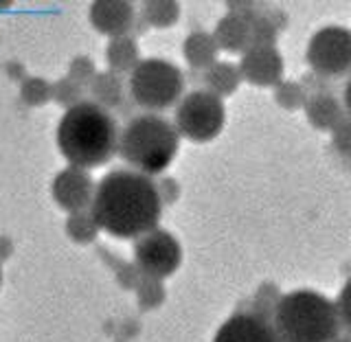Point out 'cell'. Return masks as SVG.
I'll return each mask as SVG.
<instances>
[{
  "mask_svg": "<svg viewBox=\"0 0 351 342\" xmlns=\"http://www.w3.org/2000/svg\"><path fill=\"white\" fill-rule=\"evenodd\" d=\"M90 213L99 230L117 239H136L158 226L162 202L152 175L114 169L95 186Z\"/></svg>",
  "mask_w": 351,
  "mask_h": 342,
  "instance_id": "obj_1",
  "label": "cell"
},
{
  "mask_svg": "<svg viewBox=\"0 0 351 342\" xmlns=\"http://www.w3.org/2000/svg\"><path fill=\"white\" fill-rule=\"evenodd\" d=\"M60 154L75 167L95 169L119 151V127L112 114L95 101L66 108L58 125Z\"/></svg>",
  "mask_w": 351,
  "mask_h": 342,
  "instance_id": "obj_2",
  "label": "cell"
},
{
  "mask_svg": "<svg viewBox=\"0 0 351 342\" xmlns=\"http://www.w3.org/2000/svg\"><path fill=\"white\" fill-rule=\"evenodd\" d=\"M272 329L279 342H334L338 338V312L327 296L312 290L285 294L274 307Z\"/></svg>",
  "mask_w": 351,
  "mask_h": 342,
  "instance_id": "obj_3",
  "label": "cell"
},
{
  "mask_svg": "<svg viewBox=\"0 0 351 342\" xmlns=\"http://www.w3.org/2000/svg\"><path fill=\"white\" fill-rule=\"evenodd\" d=\"M178 130L154 112L134 117L119 132V156L145 175H158L167 169L178 154Z\"/></svg>",
  "mask_w": 351,
  "mask_h": 342,
  "instance_id": "obj_4",
  "label": "cell"
},
{
  "mask_svg": "<svg viewBox=\"0 0 351 342\" xmlns=\"http://www.w3.org/2000/svg\"><path fill=\"white\" fill-rule=\"evenodd\" d=\"M184 75L167 60H141L130 73V97L134 103L149 112H162L182 99Z\"/></svg>",
  "mask_w": 351,
  "mask_h": 342,
  "instance_id": "obj_5",
  "label": "cell"
},
{
  "mask_svg": "<svg viewBox=\"0 0 351 342\" xmlns=\"http://www.w3.org/2000/svg\"><path fill=\"white\" fill-rule=\"evenodd\" d=\"M224 123V101L208 90H193L176 103L173 127L191 143H211L222 134Z\"/></svg>",
  "mask_w": 351,
  "mask_h": 342,
  "instance_id": "obj_6",
  "label": "cell"
},
{
  "mask_svg": "<svg viewBox=\"0 0 351 342\" xmlns=\"http://www.w3.org/2000/svg\"><path fill=\"white\" fill-rule=\"evenodd\" d=\"M305 60L312 73L323 80H336L351 73V29L329 25L318 29L307 42Z\"/></svg>",
  "mask_w": 351,
  "mask_h": 342,
  "instance_id": "obj_7",
  "label": "cell"
},
{
  "mask_svg": "<svg viewBox=\"0 0 351 342\" xmlns=\"http://www.w3.org/2000/svg\"><path fill=\"white\" fill-rule=\"evenodd\" d=\"M136 268L154 279H167L180 268L182 248L171 233L162 228H152L134 241Z\"/></svg>",
  "mask_w": 351,
  "mask_h": 342,
  "instance_id": "obj_8",
  "label": "cell"
},
{
  "mask_svg": "<svg viewBox=\"0 0 351 342\" xmlns=\"http://www.w3.org/2000/svg\"><path fill=\"white\" fill-rule=\"evenodd\" d=\"M95 180L90 178L88 169L82 167H71L62 169L55 175L51 193L53 200L62 211L66 213H77V211H86L93 204V195H95Z\"/></svg>",
  "mask_w": 351,
  "mask_h": 342,
  "instance_id": "obj_9",
  "label": "cell"
},
{
  "mask_svg": "<svg viewBox=\"0 0 351 342\" xmlns=\"http://www.w3.org/2000/svg\"><path fill=\"white\" fill-rule=\"evenodd\" d=\"M283 58L274 44H250L241 53L239 73L241 80H246L252 86L270 88L277 86L283 80Z\"/></svg>",
  "mask_w": 351,
  "mask_h": 342,
  "instance_id": "obj_10",
  "label": "cell"
},
{
  "mask_svg": "<svg viewBox=\"0 0 351 342\" xmlns=\"http://www.w3.org/2000/svg\"><path fill=\"white\" fill-rule=\"evenodd\" d=\"M88 18L93 29L101 36H125L134 25V7L130 0H93Z\"/></svg>",
  "mask_w": 351,
  "mask_h": 342,
  "instance_id": "obj_11",
  "label": "cell"
},
{
  "mask_svg": "<svg viewBox=\"0 0 351 342\" xmlns=\"http://www.w3.org/2000/svg\"><path fill=\"white\" fill-rule=\"evenodd\" d=\"M213 342H279L268 321L259 314H235L217 329Z\"/></svg>",
  "mask_w": 351,
  "mask_h": 342,
  "instance_id": "obj_12",
  "label": "cell"
},
{
  "mask_svg": "<svg viewBox=\"0 0 351 342\" xmlns=\"http://www.w3.org/2000/svg\"><path fill=\"white\" fill-rule=\"evenodd\" d=\"M303 110H305L307 123L318 132H332L338 121L347 114L345 106L329 90L310 93L303 103Z\"/></svg>",
  "mask_w": 351,
  "mask_h": 342,
  "instance_id": "obj_13",
  "label": "cell"
},
{
  "mask_svg": "<svg viewBox=\"0 0 351 342\" xmlns=\"http://www.w3.org/2000/svg\"><path fill=\"white\" fill-rule=\"evenodd\" d=\"M250 14H226L217 22L213 31L217 49L226 53H244L250 47Z\"/></svg>",
  "mask_w": 351,
  "mask_h": 342,
  "instance_id": "obj_14",
  "label": "cell"
},
{
  "mask_svg": "<svg viewBox=\"0 0 351 342\" xmlns=\"http://www.w3.org/2000/svg\"><path fill=\"white\" fill-rule=\"evenodd\" d=\"M217 42L213 33L193 31L182 42V58L193 71H206L208 66L217 62Z\"/></svg>",
  "mask_w": 351,
  "mask_h": 342,
  "instance_id": "obj_15",
  "label": "cell"
},
{
  "mask_svg": "<svg viewBox=\"0 0 351 342\" xmlns=\"http://www.w3.org/2000/svg\"><path fill=\"white\" fill-rule=\"evenodd\" d=\"M106 60L110 71L117 73V75H125L132 73L136 69V64L141 62V51H138V44L132 36H117V38H110V44L106 49Z\"/></svg>",
  "mask_w": 351,
  "mask_h": 342,
  "instance_id": "obj_16",
  "label": "cell"
},
{
  "mask_svg": "<svg viewBox=\"0 0 351 342\" xmlns=\"http://www.w3.org/2000/svg\"><path fill=\"white\" fill-rule=\"evenodd\" d=\"M241 82H244V80H241L239 66L230 64V62H215L204 71L206 90L217 95L219 99L235 95Z\"/></svg>",
  "mask_w": 351,
  "mask_h": 342,
  "instance_id": "obj_17",
  "label": "cell"
},
{
  "mask_svg": "<svg viewBox=\"0 0 351 342\" xmlns=\"http://www.w3.org/2000/svg\"><path fill=\"white\" fill-rule=\"evenodd\" d=\"M90 93L95 97V103L101 108H119L123 106V82H121V75L108 71L101 75H95V80L90 82Z\"/></svg>",
  "mask_w": 351,
  "mask_h": 342,
  "instance_id": "obj_18",
  "label": "cell"
},
{
  "mask_svg": "<svg viewBox=\"0 0 351 342\" xmlns=\"http://www.w3.org/2000/svg\"><path fill=\"white\" fill-rule=\"evenodd\" d=\"M143 18L154 29H169L180 18L178 0H145Z\"/></svg>",
  "mask_w": 351,
  "mask_h": 342,
  "instance_id": "obj_19",
  "label": "cell"
},
{
  "mask_svg": "<svg viewBox=\"0 0 351 342\" xmlns=\"http://www.w3.org/2000/svg\"><path fill=\"white\" fill-rule=\"evenodd\" d=\"M66 235H69L75 244H82V246L93 244L99 235V226L95 222L90 208L69 213V219H66Z\"/></svg>",
  "mask_w": 351,
  "mask_h": 342,
  "instance_id": "obj_20",
  "label": "cell"
},
{
  "mask_svg": "<svg viewBox=\"0 0 351 342\" xmlns=\"http://www.w3.org/2000/svg\"><path fill=\"white\" fill-rule=\"evenodd\" d=\"M277 33H279V27L270 14H263V11H257V9L252 11L250 14L252 44H274L277 42Z\"/></svg>",
  "mask_w": 351,
  "mask_h": 342,
  "instance_id": "obj_21",
  "label": "cell"
},
{
  "mask_svg": "<svg viewBox=\"0 0 351 342\" xmlns=\"http://www.w3.org/2000/svg\"><path fill=\"white\" fill-rule=\"evenodd\" d=\"M20 97L27 106L38 108L53 99V84L42 80V77H29V80H22Z\"/></svg>",
  "mask_w": 351,
  "mask_h": 342,
  "instance_id": "obj_22",
  "label": "cell"
},
{
  "mask_svg": "<svg viewBox=\"0 0 351 342\" xmlns=\"http://www.w3.org/2000/svg\"><path fill=\"white\" fill-rule=\"evenodd\" d=\"M134 290L138 294V305L143 310H156L165 301V285L160 283V279L147 277V274H141Z\"/></svg>",
  "mask_w": 351,
  "mask_h": 342,
  "instance_id": "obj_23",
  "label": "cell"
},
{
  "mask_svg": "<svg viewBox=\"0 0 351 342\" xmlns=\"http://www.w3.org/2000/svg\"><path fill=\"white\" fill-rule=\"evenodd\" d=\"M274 88V99H277V103L283 108V110H299L303 108L305 99H307V93L303 84H296V82H279Z\"/></svg>",
  "mask_w": 351,
  "mask_h": 342,
  "instance_id": "obj_24",
  "label": "cell"
},
{
  "mask_svg": "<svg viewBox=\"0 0 351 342\" xmlns=\"http://www.w3.org/2000/svg\"><path fill=\"white\" fill-rule=\"evenodd\" d=\"M332 145L340 156L351 158V117L345 114L332 130Z\"/></svg>",
  "mask_w": 351,
  "mask_h": 342,
  "instance_id": "obj_25",
  "label": "cell"
},
{
  "mask_svg": "<svg viewBox=\"0 0 351 342\" xmlns=\"http://www.w3.org/2000/svg\"><path fill=\"white\" fill-rule=\"evenodd\" d=\"M82 90H84V88L80 84H75V82L69 80V77H66V80H62V82H58V84L53 86V99L58 103L71 108L75 103L84 101V99H82Z\"/></svg>",
  "mask_w": 351,
  "mask_h": 342,
  "instance_id": "obj_26",
  "label": "cell"
},
{
  "mask_svg": "<svg viewBox=\"0 0 351 342\" xmlns=\"http://www.w3.org/2000/svg\"><path fill=\"white\" fill-rule=\"evenodd\" d=\"M95 64L90 58H86V55H80V58H75L73 64H71V69H69V80L75 82V84H80L82 88H88L90 86V82L95 80Z\"/></svg>",
  "mask_w": 351,
  "mask_h": 342,
  "instance_id": "obj_27",
  "label": "cell"
},
{
  "mask_svg": "<svg viewBox=\"0 0 351 342\" xmlns=\"http://www.w3.org/2000/svg\"><path fill=\"white\" fill-rule=\"evenodd\" d=\"M336 312H338V321L351 332V279L347 281V285L343 288V292H340V296H338Z\"/></svg>",
  "mask_w": 351,
  "mask_h": 342,
  "instance_id": "obj_28",
  "label": "cell"
},
{
  "mask_svg": "<svg viewBox=\"0 0 351 342\" xmlns=\"http://www.w3.org/2000/svg\"><path fill=\"white\" fill-rule=\"evenodd\" d=\"M156 189H158V195H160V202H173L176 197H178V182L173 178H162L156 182Z\"/></svg>",
  "mask_w": 351,
  "mask_h": 342,
  "instance_id": "obj_29",
  "label": "cell"
},
{
  "mask_svg": "<svg viewBox=\"0 0 351 342\" xmlns=\"http://www.w3.org/2000/svg\"><path fill=\"white\" fill-rule=\"evenodd\" d=\"M228 14H250L257 9V0H224Z\"/></svg>",
  "mask_w": 351,
  "mask_h": 342,
  "instance_id": "obj_30",
  "label": "cell"
},
{
  "mask_svg": "<svg viewBox=\"0 0 351 342\" xmlns=\"http://www.w3.org/2000/svg\"><path fill=\"white\" fill-rule=\"evenodd\" d=\"M11 255H14V244L7 237H0V263L7 261Z\"/></svg>",
  "mask_w": 351,
  "mask_h": 342,
  "instance_id": "obj_31",
  "label": "cell"
},
{
  "mask_svg": "<svg viewBox=\"0 0 351 342\" xmlns=\"http://www.w3.org/2000/svg\"><path fill=\"white\" fill-rule=\"evenodd\" d=\"M343 106H345V112L351 117V73H349V80L345 84V93H343Z\"/></svg>",
  "mask_w": 351,
  "mask_h": 342,
  "instance_id": "obj_32",
  "label": "cell"
},
{
  "mask_svg": "<svg viewBox=\"0 0 351 342\" xmlns=\"http://www.w3.org/2000/svg\"><path fill=\"white\" fill-rule=\"evenodd\" d=\"M0 288H3V270H0Z\"/></svg>",
  "mask_w": 351,
  "mask_h": 342,
  "instance_id": "obj_33",
  "label": "cell"
},
{
  "mask_svg": "<svg viewBox=\"0 0 351 342\" xmlns=\"http://www.w3.org/2000/svg\"><path fill=\"white\" fill-rule=\"evenodd\" d=\"M343 342H351V338H349V340H343Z\"/></svg>",
  "mask_w": 351,
  "mask_h": 342,
  "instance_id": "obj_34",
  "label": "cell"
}]
</instances>
